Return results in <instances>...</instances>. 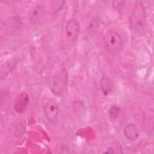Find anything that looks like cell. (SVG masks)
<instances>
[{
	"label": "cell",
	"instance_id": "7a4b0ae2",
	"mask_svg": "<svg viewBox=\"0 0 154 154\" xmlns=\"http://www.w3.org/2000/svg\"><path fill=\"white\" fill-rule=\"evenodd\" d=\"M106 50L111 54L119 52L123 48V42L119 33L114 29L108 30L103 35Z\"/></svg>",
	"mask_w": 154,
	"mask_h": 154
},
{
	"label": "cell",
	"instance_id": "8992f818",
	"mask_svg": "<svg viewBox=\"0 0 154 154\" xmlns=\"http://www.w3.org/2000/svg\"><path fill=\"white\" fill-rule=\"evenodd\" d=\"M43 110L48 121L54 123L57 120L58 114V106L54 100H51L47 102L44 106Z\"/></svg>",
	"mask_w": 154,
	"mask_h": 154
},
{
	"label": "cell",
	"instance_id": "277c9868",
	"mask_svg": "<svg viewBox=\"0 0 154 154\" xmlns=\"http://www.w3.org/2000/svg\"><path fill=\"white\" fill-rule=\"evenodd\" d=\"M98 153H122V147L120 143L112 138L104 140L100 144Z\"/></svg>",
	"mask_w": 154,
	"mask_h": 154
},
{
	"label": "cell",
	"instance_id": "6da1fadb",
	"mask_svg": "<svg viewBox=\"0 0 154 154\" xmlns=\"http://www.w3.org/2000/svg\"><path fill=\"white\" fill-rule=\"evenodd\" d=\"M146 25V16L144 7L140 1H137L129 17V28L137 34H143Z\"/></svg>",
	"mask_w": 154,
	"mask_h": 154
},
{
	"label": "cell",
	"instance_id": "3957f363",
	"mask_svg": "<svg viewBox=\"0 0 154 154\" xmlns=\"http://www.w3.org/2000/svg\"><path fill=\"white\" fill-rule=\"evenodd\" d=\"M67 83V73L64 67L60 69L54 73L51 81V88L54 93L61 94Z\"/></svg>",
	"mask_w": 154,
	"mask_h": 154
},
{
	"label": "cell",
	"instance_id": "52a82bcc",
	"mask_svg": "<svg viewBox=\"0 0 154 154\" xmlns=\"http://www.w3.org/2000/svg\"><path fill=\"white\" fill-rule=\"evenodd\" d=\"M29 98L28 94L25 91H20L17 94L14 100V110L18 113L23 112L29 104Z\"/></svg>",
	"mask_w": 154,
	"mask_h": 154
},
{
	"label": "cell",
	"instance_id": "5b68a950",
	"mask_svg": "<svg viewBox=\"0 0 154 154\" xmlns=\"http://www.w3.org/2000/svg\"><path fill=\"white\" fill-rule=\"evenodd\" d=\"M80 32L79 22L75 19H70L66 23L65 27V37L70 43H75L78 40Z\"/></svg>",
	"mask_w": 154,
	"mask_h": 154
},
{
	"label": "cell",
	"instance_id": "7c38bea8",
	"mask_svg": "<svg viewBox=\"0 0 154 154\" xmlns=\"http://www.w3.org/2000/svg\"><path fill=\"white\" fill-rule=\"evenodd\" d=\"M120 108L118 105H112L109 109V115L112 119H116L120 115Z\"/></svg>",
	"mask_w": 154,
	"mask_h": 154
},
{
	"label": "cell",
	"instance_id": "9c48e42d",
	"mask_svg": "<svg viewBox=\"0 0 154 154\" xmlns=\"http://www.w3.org/2000/svg\"><path fill=\"white\" fill-rule=\"evenodd\" d=\"M124 134L129 140L135 141L139 137L140 131L134 124L129 123L126 125L124 129Z\"/></svg>",
	"mask_w": 154,
	"mask_h": 154
},
{
	"label": "cell",
	"instance_id": "30bf717a",
	"mask_svg": "<svg viewBox=\"0 0 154 154\" xmlns=\"http://www.w3.org/2000/svg\"><path fill=\"white\" fill-rule=\"evenodd\" d=\"M100 89L105 96H108L111 94L114 89V85L112 81L106 76L102 78L100 81Z\"/></svg>",
	"mask_w": 154,
	"mask_h": 154
},
{
	"label": "cell",
	"instance_id": "8fae6325",
	"mask_svg": "<svg viewBox=\"0 0 154 154\" xmlns=\"http://www.w3.org/2000/svg\"><path fill=\"white\" fill-rule=\"evenodd\" d=\"M18 60L16 58L9 60L8 61H7L3 66L1 67V79H2L3 77H5L9 72H10L15 67L16 64L17 63Z\"/></svg>",
	"mask_w": 154,
	"mask_h": 154
},
{
	"label": "cell",
	"instance_id": "ba28073f",
	"mask_svg": "<svg viewBox=\"0 0 154 154\" xmlns=\"http://www.w3.org/2000/svg\"><path fill=\"white\" fill-rule=\"evenodd\" d=\"M45 15V8L43 5H38L34 7L28 14L29 20L33 24L40 23Z\"/></svg>",
	"mask_w": 154,
	"mask_h": 154
}]
</instances>
